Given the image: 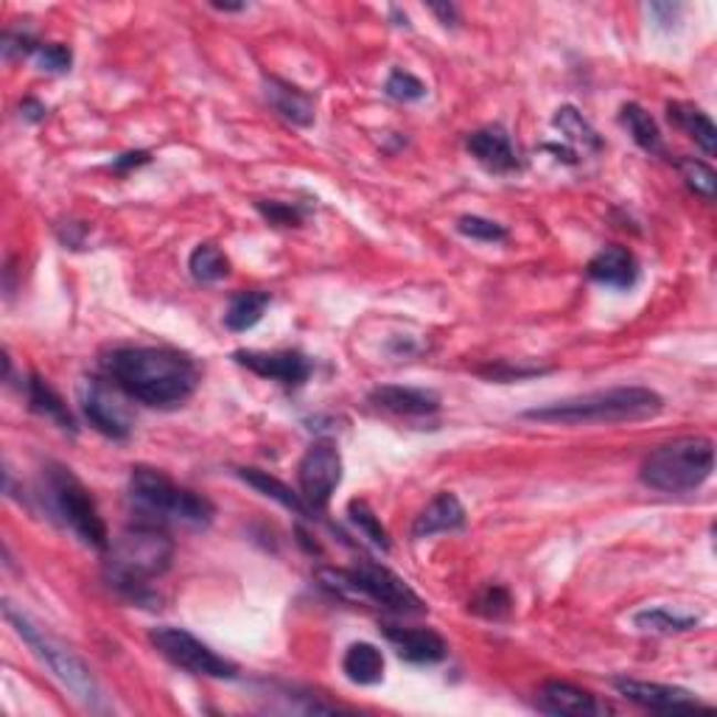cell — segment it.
<instances>
[{
  "mask_svg": "<svg viewBox=\"0 0 717 717\" xmlns=\"http://www.w3.org/2000/svg\"><path fill=\"white\" fill-rule=\"evenodd\" d=\"M102 367L126 398L155 409L186 404L199 384L197 362L174 347H115Z\"/></svg>",
  "mask_w": 717,
  "mask_h": 717,
  "instance_id": "6da1fadb",
  "label": "cell"
},
{
  "mask_svg": "<svg viewBox=\"0 0 717 717\" xmlns=\"http://www.w3.org/2000/svg\"><path fill=\"white\" fill-rule=\"evenodd\" d=\"M174 558V541L166 536L163 524L138 521L126 527L107 550L104 578L110 586L129 603L144 609H160V598L152 592L149 580L160 578Z\"/></svg>",
  "mask_w": 717,
  "mask_h": 717,
  "instance_id": "7a4b0ae2",
  "label": "cell"
},
{
  "mask_svg": "<svg viewBox=\"0 0 717 717\" xmlns=\"http://www.w3.org/2000/svg\"><path fill=\"white\" fill-rule=\"evenodd\" d=\"M664 409V398L647 387H611L578 398L552 401L547 407L527 409V420L561 426L589 424H634V420L656 418Z\"/></svg>",
  "mask_w": 717,
  "mask_h": 717,
  "instance_id": "3957f363",
  "label": "cell"
},
{
  "mask_svg": "<svg viewBox=\"0 0 717 717\" xmlns=\"http://www.w3.org/2000/svg\"><path fill=\"white\" fill-rule=\"evenodd\" d=\"M129 497L135 508L146 516L144 521H155V524L177 521L188 527H208L216 513L210 499H205L202 493L183 488L163 471L146 466L132 468Z\"/></svg>",
  "mask_w": 717,
  "mask_h": 717,
  "instance_id": "277c9868",
  "label": "cell"
},
{
  "mask_svg": "<svg viewBox=\"0 0 717 717\" xmlns=\"http://www.w3.org/2000/svg\"><path fill=\"white\" fill-rule=\"evenodd\" d=\"M320 583L340 598H365L401 616L426 614V603L407 580L382 563L362 561L353 569H320Z\"/></svg>",
  "mask_w": 717,
  "mask_h": 717,
  "instance_id": "5b68a950",
  "label": "cell"
},
{
  "mask_svg": "<svg viewBox=\"0 0 717 717\" xmlns=\"http://www.w3.org/2000/svg\"><path fill=\"white\" fill-rule=\"evenodd\" d=\"M715 471V443L689 435L658 446L642 463V482L662 493H689L700 488Z\"/></svg>",
  "mask_w": 717,
  "mask_h": 717,
  "instance_id": "8992f818",
  "label": "cell"
},
{
  "mask_svg": "<svg viewBox=\"0 0 717 717\" xmlns=\"http://www.w3.org/2000/svg\"><path fill=\"white\" fill-rule=\"evenodd\" d=\"M3 614H7V620L14 625L20 640L34 651V656L40 658V662L45 664L56 678H60L62 687L71 689L82 704L93 706V709L102 706V687H98L93 669H90L87 664H84L82 658L65 645V642L45 634V627L37 625L31 616H25L23 611L14 609L12 603H3Z\"/></svg>",
  "mask_w": 717,
  "mask_h": 717,
  "instance_id": "52a82bcc",
  "label": "cell"
},
{
  "mask_svg": "<svg viewBox=\"0 0 717 717\" xmlns=\"http://www.w3.org/2000/svg\"><path fill=\"white\" fill-rule=\"evenodd\" d=\"M45 490H49L45 497H49L56 519L65 521L82 538V544L93 547L98 552L110 550L113 538H110L107 524H104L102 513H98L96 499L90 497V490L84 488L82 479L73 477L71 468L51 466L45 471Z\"/></svg>",
  "mask_w": 717,
  "mask_h": 717,
  "instance_id": "ba28073f",
  "label": "cell"
},
{
  "mask_svg": "<svg viewBox=\"0 0 717 717\" xmlns=\"http://www.w3.org/2000/svg\"><path fill=\"white\" fill-rule=\"evenodd\" d=\"M149 642L155 645V651L163 658L174 664V667L186 669L191 676L202 678H236L239 667L230 658L219 656L214 647H208L205 642H199L197 636L183 631V627L163 625L155 627L149 634Z\"/></svg>",
  "mask_w": 717,
  "mask_h": 717,
  "instance_id": "9c48e42d",
  "label": "cell"
},
{
  "mask_svg": "<svg viewBox=\"0 0 717 717\" xmlns=\"http://www.w3.org/2000/svg\"><path fill=\"white\" fill-rule=\"evenodd\" d=\"M300 497L311 513H323L342 482V455L334 440H314L298 466Z\"/></svg>",
  "mask_w": 717,
  "mask_h": 717,
  "instance_id": "30bf717a",
  "label": "cell"
},
{
  "mask_svg": "<svg viewBox=\"0 0 717 717\" xmlns=\"http://www.w3.org/2000/svg\"><path fill=\"white\" fill-rule=\"evenodd\" d=\"M84 418L93 424V429L102 432L110 440H126L132 435L129 409L121 404L113 387L104 382H87L82 389Z\"/></svg>",
  "mask_w": 717,
  "mask_h": 717,
  "instance_id": "8fae6325",
  "label": "cell"
},
{
  "mask_svg": "<svg viewBox=\"0 0 717 717\" xmlns=\"http://www.w3.org/2000/svg\"><path fill=\"white\" fill-rule=\"evenodd\" d=\"M233 358L236 365L283 387H300L311 376L309 356L300 351H236Z\"/></svg>",
  "mask_w": 717,
  "mask_h": 717,
  "instance_id": "7c38bea8",
  "label": "cell"
},
{
  "mask_svg": "<svg viewBox=\"0 0 717 717\" xmlns=\"http://www.w3.org/2000/svg\"><path fill=\"white\" fill-rule=\"evenodd\" d=\"M614 689L627 698L631 704L645 706L653 711H678V709H706L709 704L698 698L695 693L682 687H669V684L656 682H636V678H614Z\"/></svg>",
  "mask_w": 717,
  "mask_h": 717,
  "instance_id": "4fadbf2b",
  "label": "cell"
},
{
  "mask_svg": "<svg viewBox=\"0 0 717 717\" xmlns=\"http://www.w3.org/2000/svg\"><path fill=\"white\" fill-rule=\"evenodd\" d=\"M468 152H471L474 160L490 174H513L519 172L521 160L519 152L513 149V141H510L508 129L499 124L482 126V129L471 132L466 141Z\"/></svg>",
  "mask_w": 717,
  "mask_h": 717,
  "instance_id": "5bb4252c",
  "label": "cell"
},
{
  "mask_svg": "<svg viewBox=\"0 0 717 717\" xmlns=\"http://www.w3.org/2000/svg\"><path fill=\"white\" fill-rule=\"evenodd\" d=\"M384 636L409 664H440L448 656V645L432 627H401L384 625Z\"/></svg>",
  "mask_w": 717,
  "mask_h": 717,
  "instance_id": "9a60e30c",
  "label": "cell"
},
{
  "mask_svg": "<svg viewBox=\"0 0 717 717\" xmlns=\"http://www.w3.org/2000/svg\"><path fill=\"white\" fill-rule=\"evenodd\" d=\"M371 404L404 418H424L440 409V398L432 389L401 387V384H382L371 393Z\"/></svg>",
  "mask_w": 717,
  "mask_h": 717,
  "instance_id": "2e32d148",
  "label": "cell"
},
{
  "mask_svg": "<svg viewBox=\"0 0 717 717\" xmlns=\"http://www.w3.org/2000/svg\"><path fill=\"white\" fill-rule=\"evenodd\" d=\"M589 278L611 289H631L640 278V263L627 247H603L586 267Z\"/></svg>",
  "mask_w": 717,
  "mask_h": 717,
  "instance_id": "e0dca14e",
  "label": "cell"
},
{
  "mask_svg": "<svg viewBox=\"0 0 717 717\" xmlns=\"http://www.w3.org/2000/svg\"><path fill=\"white\" fill-rule=\"evenodd\" d=\"M463 527H466V508L451 490H443L415 516L413 538L420 541V538H432L437 532H455L463 530Z\"/></svg>",
  "mask_w": 717,
  "mask_h": 717,
  "instance_id": "ac0fdd59",
  "label": "cell"
},
{
  "mask_svg": "<svg viewBox=\"0 0 717 717\" xmlns=\"http://www.w3.org/2000/svg\"><path fill=\"white\" fill-rule=\"evenodd\" d=\"M538 709L547 715H569V717H589L600 715L603 706L594 700L592 693L586 689L572 687L567 682H547L538 693Z\"/></svg>",
  "mask_w": 717,
  "mask_h": 717,
  "instance_id": "d6986e66",
  "label": "cell"
},
{
  "mask_svg": "<svg viewBox=\"0 0 717 717\" xmlns=\"http://www.w3.org/2000/svg\"><path fill=\"white\" fill-rule=\"evenodd\" d=\"M263 93H267L269 107L276 110L281 118L292 121L298 126L314 124V98L305 90L283 82L278 76H263Z\"/></svg>",
  "mask_w": 717,
  "mask_h": 717,
  "instance_id": "ffe728a7",
  "label": "cell"
},
{
  "mask_svg": "<svg viewBox=\"0 0 717 717\" xmlns=\"http://www.w3.org/2000/svg\"><path fill=\"white\" fill-rule=\"evenodd\" d=\"M342 673L347 682L362 684V687H373V684L384 682V656L376 645L371 642H353L342 656Z\"/></svg>",
  "mask_w": 717,
  "mask_h": 717,
  "instance_id": "44dd1931",
  "label": "cell"
},
{
  "mask_svg": "<svg viewBox=\"0 0 717 717\" xmlns=\"http://www.w3.org/2000/svg\"><path fill=\"white\" fill-rule=\"evenodd\" d=\"M667 118L684 129L706 155H715L717 152V129L711 124L709 115L704 110H698L695 104H684V102H669L667 104Z\"/></svg>",
  "mask_w": 717,
  "mask_h": 717,
  "instance_id": "7402d4cb",
  "label": "cell"
},
{
  "mask_svg": "<svg viewBox=\"0 0 717 717\" xmlns=\"http://www.w3.org/2000/svg\"><path fill=\"white\" fill-rule=\"evenodd\" d=\"M25 393H29V404L34 413H40L42 418L54 420L60 429L76 432V420H73L71 409H67V404L62 401V395L56 393V389L51 387L45 378L31 376L29 382H25Z\"/></svg>",
  "mask_w": 717,
  "mask_h": 717,
  "instance_id": "603a6c76",
  "label": "cell"
},
{
  "mask_svg": "<svg viewBox=\"0 0 717 717\" xmlns=\"http://www.w3.org/2000/svg\"><path fill=\"white\" fill-rule=\"evenodd\" d=\"M239 477L245 479L247 485H252L258 493H263V497H269V499H276V502H281L283 508L292 510V513L303 516V519H314V513H311L309 505L303 502V497H300V493H294L287 482H281V479L272 477V474L258 471V468H239Z\"/></svg>",
  "mask_w": 717,
  "mask_h": 717,
  "instance_id": "cb8c5ba5",
  "label": "cell"
},
{
  "mask_svg": "<svg viewBox=\"0 0 717 717\" xmlns=\"http://www.w3.org/2000/svg\"><path fill=\"white\" fill-rule=\"evenodd\" d=\"M620 124L625 126L627 135L636 141V146H642V149L651 152V155H664L662 132H658V124L645 107H640V104H622Z\"/></svg>",
  "mask_w": 717,
  "mask_h": 717,
  "instance_id": "d4e9b609",
  "label": "cell"
},
{
  "mask_svg": "<svg viewBox=\"0 0 717 717\" xmlns=\"http://www.w3.org/2000/svg\"><path fill=\"white\" fill-rule=\"evenodd\" d=\"M272 298L269 292H239L233 300H230L228 311H225V325L236 334L241 331H250L252 325L261 323L263 311L269 309Z\"/></svg>",
  "mask_w": 717,
  "mask_h": 717,
  "instance_id": "484cf974",
  "label": "cell"
},
{
  "mask_svg": "<svg viewBox=\"0 0 717 717\" xmlns=\"http://www.w3.org/2000/svg\"><path fill=\"white\" fill-rule=\"evenodd\" d=\"M552 126L561 132L563 138L574 146H583V152H600L603 149V138L598 135L592 124L574 107H561L552 115Z\"/></svg>",
  "mask_w": 717,
  "mask_h": 717,
  "instance_id": "4316f807",
  "label": "cell"
},
{
  "mask_svg": "<svg viewBox=\"0 0 717 717\" xmlns=\"http://www.w3.org/2000/svg\"><path fill=\"white\" fill-rule=\"evenodd\" d=\"M188 269H191V278L197 283H216L228 278L230 261L216 245H199L188 258Z\"/></svg>",
  "mask_w": 717,
  "mask_h": 717,
  "instance_id": "83f0119b",
  "label": "cell"
},
{
  "mask_svg": "<svg viewBox=\"0 0 717 717\" xmlns=\"http://www.w3.org/2000/svg\"><path fill=\"white\" fill-rule=\"evenodd\" d=\"M698 616L673 614L669 609H647L634 616V625L645 634H682V631H693L698 627Z\"/></svg>",
  "mask_w": 717,
  "mask_h": 717,
  "instance_id": "f1b7e54d",
  "label": "cell"
},
{
  "mask_svg": "<svg viewBox=\"0 0 717 717\" xmlns=\"http://www.w3.org/2000/svg\"><path fill=\"white\" fill-rule=\"evenodd\" d=\"M347 516H351L353 524L358 527V532L371 541V544H376L378 550L387 552L389 550V536L387 530H384V524L378 521V516L373 513L371 505L365 502V499H353L351 505H347Z\"/></svg>",
  "mask_w": 717,
  "mask_h": 717,
  "instance_id": "f546056e",
  "label": "cell"
},
{
  "mask_svg": "<svg viewBox=\"0 0 717 717\" xmlns=\"http://www.w3.org/2000/svg\"><path fill=\"white\" fill-rule=\"evenodd\" d=\"M678 168H682V177L687 183L689 191H695L698 197H704L706 202H711L717 194V174L711 172V166H706L704 160H695V157H682L678 160Z\"/></svg>",
  "mask_w": 717,
  "mask_h": 717,
  "instance_id": "4dcf8cb0",
  "label": "cell"
},
{
  "mask_svg": "<svg viewBox=\"0 0 717 717\" xmlns=\"http://www.w3.org/2000/svg\"><path fill=\"white\" fill-rule=\"evenodd\" d=\"M471 611L474 614L485 616V620L499 622L513 611V598H510V592L505 586H488L474 598Z\"/></svg>",
  "mask_w": 717,
  "mask_h": 717,
  "instance_id": "1f68e13d",
  "label": "cell"
},
{
  "mask_svg": "<svg viewBox=\"0 0 717 717\" xmlns=\"http://www.w3.org/2000/svg\"><path fill=\"white\" fill-rule=\"evenodd\" d=\"M457 230L463 236H468V239L485 241V245H499V241L508 239V228H502L493 219H482V216H463L457 221Z\"/></svg>",
  "mask_w": 717,
  "mask_h": 717,
  "instance_id": "d6a6232c",
  "label": "cell"
},
{
  "mask_svg": "<svg viewBox=\"0 0 717 717\" xmlns=\"http://www.w3.org/2000/svg\"><path fill=\"white\" fill-rule=\"evenodd\" d=\"M384 93H387L389 98H395V102H420V98H426L429 90H426V84L409 71H393L387 84H384Z\"/></svg>",
  "mask_w": 717,
  "mask_h": 717,
  "instance_id": "836d02e7",
  "label": "cell"
},
{
  "mask_svg": "<svg viewBox=\"0 0 717 717\" xmlns=\"http://www.w3.org/2000/svg\"><path fill=\"white\" fill-rule=\"evenodd\" d=\"M71 62H73L71 49L60 45V42H51V45H40V51H37V65H40V71H45V73L71 71Z\"/></svg>",
  "mask_w": 717,
  "mask_h": 717,
  "instance_id": "e575fe53",
  "label": "cell"
},
{
  "mask_svg": "<svg viewBox=\"0 0 717 717\" xmlns=\"http://www.w3.org/2000/svg\"><path fill=\"white\" fill-rule=\"evenodd\" d=\"M258 210H261V216L269 225H278V228H298L300 221H303V210L298 205L258 202Z\"/></svg>",
  "mask_w": 717,
  "mask_h": 717,
  "instance_id": "d590c367",
  "label": "cell"
},
{
  "mask_svg": "<svg viewBox=\"0 0 717 717\" xmlns=\"http://www.w3.org/2000/svg\"><path fill=\"white\" fill-rule=\"evenodd\" d=\"M40 51V45L34 42V37L31 34H23V31H9L7 37H3V60L7 62H14V60H23V56L29 54H37Z\"/></svg>",
  "mask_w": 717,
  "mask_h": 717,
  "instance_id": "8d00e7d4",
  "label": "cell"
},
{
  "mask_svg": "<svg viewBox=\"0 0 717 717\" xmlns=\"http://www.w3.org/2000/svg\"><path fill=\"white\" fill-rule=\"evenodd\" d=\"M149 160H152V155H149V152H144V149H138V152H126V155L115 157V160L110 163V168H113V172L126 174V172H132V168L146 166V163H149Z\"/></svg>",
  "mask_w": 717,
  "mask_h": 717,
  "instance_id": "74e56055",
  "label": "cell"
},
{
  "mask_svg": "<svg viewBox=\"0 0 717 717\" xmlns=\"http://www.w3.org/2000/svg\"><path fill=\"white\" fill-rule=\"evenodd\" d=\"M651 14H656L658 23L662 25H669L678 20L682 7H678V3H651Z\"/></svg>",
  "mask_w": 717,
  "mask_h": 717,
  "instance_id": "f35d334b",
  "label": "cell"
},
{
  "mask_svg": "<svg viewBox=\"0 0 717 717\" xmlns=\"http://www.w3.org/2000/svg\"><path fill=\"white\" fill-rule=\"evenodd\" d=\"M432 12L437 14V18L443 20V25H455L457 23V9L455 7H446V3H443V7H432Z\"/></svg>",
  "mask_w": 717,
  "mask_h": 717,
  "instance_id": "ab89813d",
  "label": "cell"
},
{
  "mask_svg": "<svg viewBox=\"0 0 717 717\" xmlns=\"http://www.w3.org/2000/svg\"><path fill=\"white\" fill-rule=\"evenodd\" d=\"M23 113H25V118H31V121L45 118V107H42V104H37V102H31V98L23 104Z\"/></svg>",
  "mask_w": 717,
  "mask_h": 717,
  "instance_id": "60d3db41",
  "label": "cell"
}]
</instances>
